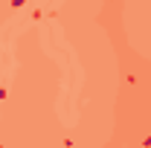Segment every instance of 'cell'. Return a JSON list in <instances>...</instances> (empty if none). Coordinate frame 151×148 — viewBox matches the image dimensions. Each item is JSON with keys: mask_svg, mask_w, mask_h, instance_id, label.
I'll return each mask as SVG.
<instances>
[{"mask_svg": "<svg viewBox=\"0 0 151 148\" xmlns=\"http://www.w3.org/2000/svg\"><path fill=\"white\" fill-rule=\"evenodd\" d=\"M3 99H6V87H0V102H3Z\"/></svg>", "mask_w": 151, "mask_h": 148, "instance_id": "cell-1", "label": "cell"}, {"mask_svg": "<svg viewBox=\"0 0 151 148\" xmlns=\"http://www.w3.org/2000/svg\"><path fill=\"white\" fill-rule=\"evenodd\" d=\"M0 148H3V145H0Z\"/></svg>", "mask_w": 151, "mask_h": 148, "instance_id": "cell-2", "label": "cell"}]
</instances>
